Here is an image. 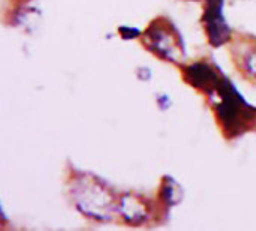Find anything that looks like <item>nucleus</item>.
Wrapping results in <instances>:
<instances>
[{
  "instance_id": "39448f33",
  "label": "nucleus",
  "mask_w": 256,
  "mask_h": 231,
  "mask_svg": "<svg viewBox=\"0 0 256 231\" xmlns=\"http://www.w3.org/2000/svg\"><path fill=\"white\" fill-rule=\"evenodd\" d=\"M184 78L190 86L206 93H213L222 81V77H219L218 71L206 62H195L194 65L188 66L184 69Z\"/></svg>"
},
{
  "instance_id": "f257e3e1",
  "label": "nucleus",
  "mask_w": 256,
  "mask_h": 231,
  "mask_svg": "<svg viewBox=\"0 0 256 231\" xmlns=\"http://www.w3.org/2000/svg\"><path fill=\"white\" fill-rule=\"evenodd\" d=\"M210 95H216L218 98L214 110L220 125L225 126V132L230 135L243 134L256 117V111L226 78H222L216 90Z\"/></svg>"
},
{
  "instance_id": "423d86ee",
  "label": "nucleus",
  "mask_w": 256,
  "mask_h": 231,
  "mask_svg": "<svg viewBox=\"0 0 256 231\" xmlns=\"http://www.w3.org/2000/svg\"><path fill=\"white\" fill-rule=\"evenodd\" d=\"M118 210L123 218L130 224H141L147 218V206L142 203L141 198L135 195H124L120 198Z\"/></svg>"
},
{
  "instance_id": "20e7f679",
  "label": "nucleus",
  "mask_w": 256,
  "mask_h": 231,
  "mask_svg": "<svg viewBox=\"0 0 256 231\" xmlns=\"http://www.w3.org/2000/svg\"><path fill=\"white\" fill-rule=\"evenodd\" d=\"M202 23L206 26V32L208 41L219 47L230 41V26L224 17V0H207Z\"/></svg>"
},
{
  "instance_id": "7ed1b4c3",
  "label": "nucleus",
  "mask_w": 256,
  "mask_h": 231,
  "mask_svg": "<svg viewBox=\"0 0 256 231\" xmlns=\"http://www.w3.org/2000/svg\"><path fill=\"white\" fill-rule=\"evenodd\" d=\"M75 203L76 207L82 212V215L99 219V221H110L111 210H112V198L105 186L96 183L94 180L78 185L75 192Z\"/></svg>"
},
{
  "instance_id": "f03ea898",
  "label": "nucleus",
  "mask_w": 256,
  "mask_h": 231,
  "mask_svg": "<svg viewBox=\"0 0 256 231\" xmlns=\"http://www.w3.org/2000/svg\"><path fill=\"white\" fill-rule=\"evenodd\" d=\"M142 41L152 53L158 54L164 60L180 63L184 57L182 36L177 32L176 26H172L165 18L154 20L146 30Z\"/></svg>"
},
{
  "instance_id": "0eeeda50",
  "label": "nucleus",
  "mask_w": 256,
  "mask_h": 231,
  "mask_svg": "<svg viewBox=\"0 0 256 231\" xmlns=\"http://www.w3.org/2000/svg\"><path fill=\"white\" fill-rule=\"evenodd\" d=\"M120 33H122V36H123L124 39H130V38H135V36H140V35H141L140 30L134 29V30L130 32V29H128L126 26H123V27L120 29Z\"/></svg>"
}]
</instances>
